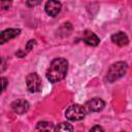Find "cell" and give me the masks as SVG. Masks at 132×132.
Listing matches in <instances>:
<instances>
[{"label":"cell","mask_w":132,"mask_h":132,"mask_svg":"<svg viewBox=\"0 0 132 132\" xmlns=\"http://www.w3.org/2000/svg\"><path fill=\"white\" fill-rule=\"evenodd\" d=\"M20 33H21V30L20 29H15V28H9V29L3 30L1 32V34H0V43L1 44L5 43L6 41L16 37Z\"/></svg>","instance_id":"obj_9"},{"label":"cell","mask_w":132,"mask_h":132,"mask_svg":"<svg viewBox=\"0 0 132 132\" xmlns=\"http://www.w3.org/2000/svg\"><path fill=\"white\" fill-rule=\"evenodd\" d=\"M9 5H10V2H1V6L4 9H7L9 7Z\"/></svg>","instance_id":"obj_17"},{"label":"cell","mask_w":132,"mask_h":132,"mask_svg":"<svg viewBox=\"0 0 132 132\" xmlns=\"http://www.w3.org/2000/svg\"><path fill=\"white\" fill-rule=\"evenodd\" d=\"M105 102L100 98H92L85 104V109L88 112H97L104 108Z\"/></svg>","instance_id":"obj_5"},{"label":"cell","mask_w":132,"mask_h":132,"mask_svg":"<svg viewBox=\"0 0 132 132\" xmlns=\"http://www.w3.org/2000/svg\"><path fill=\"white\" fill-rule=\"evenodd\" d=\"M111 41L113 43L118 44L119 46H124L129 43V38L126 35V33L120 31V32H117L111 35Z\"/></svg>","instance_id":"obj_10"},{"label":"cell","mask_w":132,"mask_h":132,"mask_svg":"<svg viewBox=\"0 0 132 132\" xmlns=\"http://www.w3.org/2000/svg\"><path fill=\"white\" fill-rule=\"evenodd\" d=\"M52 127H53V125L48 122H40L37 125L38 132H51Z\"/></svg>","instance_id":"obj_12"},{"label":"cell","mask_w":132,"mask_h":132,"mask_svg":"<svg viewBox=\"0 0 132 132\" xmlns=\"http://www.w3.org/2000/svg\"><path fill=\"white\" fill-rule=\"evenodd\" d=\"M39 3H40V1H37V2H30V1H27V2H26V4L29 5V6H34V5H37V4H39Z\"/></svg>","instance_id":"obj_18"},{"label":"cell","mask_w":132,"mask_h":132,"mask_svg":"<svg viewBox=\"0 0 132 132\" xmlns=\"http://www.w3.org/2000/svg\"><path fill=\"white\" fill-rule=\"evenodd\" d=\"M122 132H125V131H122Z\"/></svg>","instance_id":"obj_20"},{"label":"cell","mask_w":132,"mask_h":132,"mask_svg":"<svg viewBox=\"0 0 132 132\" xmlns=\"http://www.w3.org/2000/svg\"><path fill=\"white\" fill-rule=\"evenodd\" d=\"M5 69V60L4 58H2V68H1V71H4Z\"/></svg>","instance_id":"obj_19"},{"label":"cell","mask_w":132,"mask_h":132,"mask_svg":"<svg viewBox=\"0 0 132 132\" xmlns=\"http://www.w3.org/2000/svg\"><path fill=\"white\" fill-rule=\"evenodd\" d=\"M67 70H68L67 60L64 58H56L51 62L45 75L51 82L55 84L62 80L66 76Z\"/></svg>","instance_id":"obj_1"},{"label":"cell","mask_w":132,"mask_h":132,"mask_svg":"<svg viewBox=\"0 0 132 132\" xmlns=\"http://www.w3.org/2000/svg\"><path fill=\"white\" fill-rule=\"evenodd\" d=\"M82 41H84L86 44H88V45L96 46V45L99 44L100 39H99V37H98L94 32H92V31H90V30H86V31H84V33H82Z\"/></svg>","instance_id":"obj_7"},{"label":"cell","mask_w":132,"mask_h":132,"mask_svg":"<svg viewBox=\"0 0 132 132\" xmlns=\"http://www.w3.org/2000/svg\"><path fill=\"white\" fill-rule=\"evenodd\" d=\"M54 132H73V127L69 123L63 122V123L58 124L55 127Z\"/></svg>","instance_id":"obj_11"},{"label":"cell","mask_w":132,"mask_h":132,"mask_svg":"<svg viewBox=\"0 0 132 132\" xmlns=\"http://www.w3.org/2000/svg\"><path fill=\"white\" fill-rule=\"evenodd\" d=\"M26 85L31 93H36L41 88V78L36 72L29 73L26 77Z\"/></svg>","instance_id":"obj_4"},{"label":"cell","mask_w":132,"mask_h":132,"mask_svg":"<svg viewBox=\"0 0 132 132\" xmlns=\"http://www.w3.org/2000/svg\"><path fill=\"white\" fill-rule=\"evenodd\" d=\"M2 82H3L2 91H5V90H6V86H7V84H8V80H7L5 77H2Z\"/></svg>","instance_id":"obj_16"},{"label":"cell","mask_w":132,"mask_h":132,"mask_svg":"<svg viewBox=\"0 0 132 132\" xmlns=\"http://www.w3.org/2000/svg\"><path fill=\"white\" fill-rule=\"evenodd\" d=\"M128 65L126 62L120 61V62H116L113 63L107 70L106 73V79L109 82H113L118 79H120L121 77H123L127 71Z\"/></svg>","instance_id":"obj_2"},{"label":"cell","mask_w":132,"mask_h":132,"mask_svg":"<svg viewBox=\"0 0 132 132\" xmlns=\"http://www.w3.org/2000/svg\"><path fill=\"white\" fill-rule=\"evenodd\" d=\"M29 103H28V101H26V100H24V99H18V100H15V101H13L12 103H11V108H12V110L15 112V113H18V114H23V113H25L28 109H29Z\"/></svg>","instance_id":"obj_8"},{"label":"cell","mask_w":132,"mask_h":132,"mask_svg":"<svg viewBox=\"0 0 132 132\" xmlns=\"http://www.w3.org/2000/svg\"><path fill=\"white\" fill-rule=\"evenodd\" d=\"M62 8V4L59 1H47L44 6L45 12L51 16H56Z\"/></svg>","instance_id":"obj_6"},{"label":"cell","mask_w":132,"mask_h":132,"mask_svg":"<svg viewBox=\"0 0 132 132\" xmlns=\"http://www.w3.org/2000/svg\"><path fill=\"white\" fill-rule=\"evenodd\" d=\"M85 116H86V109L79 104L70 105L65 111V117L69 121H73V122L82 120Z\"/></svg>","instance_id":"obj_3"},{"label":"cell","mask_w":132,"mask_h":132,"mask_svg":"<svg viewBox=\"0 0 132 132\" xmlns=\"http://www.w3.org/2000/svg\"><path fill=\"white\" fill-rule=\"evenodd\" d=\"M15 55H16V56H18V57H19V58H24V57H25V56H26V53H25V52H23V51H21V50H20V51H18V52H16V53H15Z\"/></svg>","instance_id":"obj_15"},{"label":"cell","mask_w":132,"mask_h":132,"mask_svg":"<svg viewBox=\"0 0 132 132\" xmlns=\"http://www.w3.org/2000/svg\"><path fill=\"white\" fill-rule=\"evenodd\" d=\"M89 132H104V130H103V128H102L101 126L96 125V126L92 127V128L90 129V131H89Z\"/></svg>","instance_id":"obj_13"},{"label":"cell","mask_w":132,"mask_h":132,"mask_svg":"<svg viewBox=\"0 0 132 132\" xmlns=\"http://www.w3.org/2000/svg\"><path fill=\"white\" fill-rule=\"evenodd\" d=\"M35 43H36V42H35V40H34V39H31V40H29V41H28V43H27L26 50H27L28 52H29V51H31V50H32V47L35 45Z\"/></svg>","instance_id":"obj_14"}]
</instances>
